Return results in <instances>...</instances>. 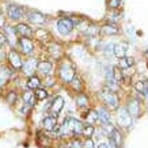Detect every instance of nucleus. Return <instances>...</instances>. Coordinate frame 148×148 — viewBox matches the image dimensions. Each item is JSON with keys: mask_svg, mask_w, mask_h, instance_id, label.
<instances>
[{"mask_svg": "<svg viewBox=\"0 0 148 148\" xmlns=\"http://www.w3.org/2000/svg\"><path fill=\"white\" fill-rule=\"evenodd\" d=\"M83 124H82L79 120L76 118H72V117H68L65 118L61 125V135L67 136V137H72V136H76L79 133H82V129H83Z\"/></svg>", "mask_w": 148, "mask_h": 148, "instance_id": "f257e3e1", "label": "nucleus"}, {"mask_svg": "<svg viewBox=\"0 0 148 148\" xmlns=\"http://www.w3.org/2000/svg\"><path fill=\"white\" fill-rule=\"evenodd\" d=\"M101 97H102V99L105 101V103H106V106H108L110 110H117V109H118V106H120V99L117 97L116 91L112 90L109 86H105L102 88Z\"/></svg>", "mask_w": 148, "mask_h": 148, "instance_id": "f03ea898", "label": "nucleus"}, {"mask_svg": "<svg viewBox=\"0 0 148 148\" xmlns=\"http://www.w3.org/2000/svg\"><path fill=\"white\" fill-rule=\"evenodd\" d=\"M58 73H60V77L63 79L64 83H71V80L75 77V67L69 61H64L60 65Z\"/></svg>", "mask_w": 148, "mask_h": 148, "instance_id": "7ed1b4c3", "label": "nucleus"}, {"mask_svg": "<svg viewBox=\"0 0 148 148\" xmlns=\"http://www.w3.org/2000/svg\"><path fill=\"white\" fill-rule=\"evenodd\" d=\"M73 22H72L69 18H61L57 21V32L61 34V36H68L71 34L72 30H73Z\"/></svg>", "mask_w": 148, "mask_h": 148, "instance_id": "20e7f679", "label": "nucleus"}, {"mask_svg": "<svg viewBox=\"0 0 148 148\" xmlns=\"http://www.w3.org/2000/svg\"><path fill=\"white\" fill-rule=\"evenodd\" d=\"M7 14H8V18L11 21H19L26 15V10L23 8L22 5L18 4H10L7 8Z\"/></svg>", "mask_w": 148, "mask_h": 148, "instance_id": "39448f33", "label": "nucleus"}, {"mask_svg": "<svg viewBox=\"0 0 148 148\" xmlns=\"http://www.w3.org/2000/svg\"><path fill=\"white\" fill-rule=\"evenodd\" d=\"M132 118H133V117L129 114L128 109H121L120 113H118V117H117L118 125L122 126V128H129V126L132 125Z\"/></svg>", "mask_w": 148, "mask_h": 148, "instance_id": "423d86ee", "label": "nucleus"}, {"mask_svg": "<svg viewBox=\"0 0 148 148\" xmlns=\"http://www.w3.org/2000/svg\"><path fill=\"white\" fill-rule=\"evenodd\" d=\"M8 63L11 64V67L14 69H21L23 65V60L21 57V54L16 52V50H10L8 52Z\"/></svg>", "mask_w": 148, "mask_h": 148, "instance_id": "0eeeda50", "label": "nucleus"}, {"mask_svg": "<svg viewBox=\"0 0 148 148\" xmlns=\"http://www.w3.org/2000/svg\"><path fill=\"white\" fill-rule=\"evenodd\" d=\"M27 19H29V22L33 23V25H44L46 22V16L44 14L38 12V11H30V12L27 14Z\"/></svg>", "mask_w": 148, "mask_h": 148, "instance_id": "6e6552de", "label": "nucleus"}, {"mask_svg": "<svg viewBox=\"0 0 148 148\" xmlns=\"http://www.w3.org/2000/svg\"><path fill=\"white\" fill-rule=\"evenodd\" d=\"M37 60L36 58H29V60H26L25 63H23L22 65V72L25 73V75H27V76H32V75H34V71L37 69Z\"/></svg>", "mask_w": 148, "mask_h": 148, "instance_id": "1a4fd4ad", "label": "nucleus"}, {"mask_svg": "<svg viewBox=\"0 0 148 148\" xmlns=\"http://www.w3.org/2000/svg\"><path fill=\"white\" fill-rule=\"evenodd\" d=\"M15 30H16V34L19 37H27V38H32L34 36V32L33 29L26 23H18L15 26Z\"/></svg>", "mask_w": 148, "mask_h": 148, "instance_id": "9d476101", "label": "nucleus"}, {"mask_svg": "<svg viewBox=\"0 0 148 148\" xmlns=\"http://www.w3.org/2000/svg\"><path fill=\"white\" fill-rule=\"evenodd\" d=\"M42 126H44V129L46 130H50V132H53V130H57V117L56 116H46L44 120H42Z\"/></svg>", "mask_w": 148, "mask_h": 148, "instance_id": "9b49d317", "label": "nucleus"}, {"mask_svg": "<svg viewBox=\"0 0 148 148\" xmlns=\"http://www.w3.org/2000/svg\"><path fill=\"white\" fill-rule=\"evenodd\" d=\"M19 46H21V49L25 54H30L34 50V44H33V41L30 38H27V37H21L19 38Z\"/></svg>", "mask_w": 148, "mask_h": 148, "instance_id": "f8f14e48", "label": "nucleus"}, {"mask_svg": "<svg viewBox=\"0 0 148 148\" xmlns=\"http://www.w3.org/2000/svg\"><path fill=\"white\" fill-rule=\"evenodd\" d=\"M128 48H129V45H128L126 42H118V44H116L114 48H113V54H114L117 58H121V57H124V56H126Z\"/></svg>", "mask_w": 148, "mask_h": 148, "instance_id": "ddd939ff", "label": "nucleus"}, {"mask_svg": "<svg viewBox=\"0 0 148 148\" xmlns=\"http://www.w3.org/2000/svg\"><path fill=\"white\" fill-rule=\"evenodd\" d=\"M101 32L103 34H106V36H116L120 33V27L117 26V23L114 22H110V23H106V25H103L101 27Z\"/></svg>", "mask_w": 148, "mask_h": 148, "instance_id": "4468645a", "label": "nucleus"}, {"mask_svg": "<svg viewBox=\"0 0 148 148\" xmlns=\"http://www.w3.org/2000/svg\"><path fill=\"white\" fill-rule=\"evenodd\" d=\"M37 69L42 73V75H45V76H49L52 71H53V64L50 63V61H40V63L37 64Z\"/></svg>", "mask_w": 148, "mask_h": 148, "instance_id": "2eb2a0df", "label": "nucleus"}, {"mask_svg": "<svg viewBox=\"0 0 148 148\" xmlns=\"http://www.w3.org/2000/svg\"><path fill=\"white\" fill-rule=\"evenodd\" d=\"M64 108V99L61 97H56L50 103V112L53 114H58Z\"/></svg>", "mask_w": 148, "mask_h": 148, "instance_id": "dca6fc26", "label": "nucleus"}, {"mask_svg": "<svg viewBox=\"0 0 148 148\" xmlns=\"http://www.w3.org/2000/svg\"><path fill=\"white\" fill-rule=\"evenodd\" d=\"M128 112L132 117H139L140 116V103L137 99H132L129 103H128Z\"/></svg>", "mask_w": 148, "mask_h": 148, "instance_id": "f3484780", "label": "nucleus"}, {"mask_svg": "<svg viewBox=\"0 0 148 148\" xmlns=\"http://www.w3.org/2000/svg\"><path fill=\"white\" fill-rule=\"evenodd\" d=\"M11 76H12V72L10 71L8 68H5V67L0 68V87H4L10 82Z\"/></svg>", "mask_w": 148, "mask_h": 148, "instance_id": "a211bd4d", "label": "nucleus"}, {"mask_svg": "<svg viewBox=\"0 0 148 148\" xmlns=\"http://www.w3.org/2000/svg\"><path fill=\"white\" fill-rule=\"evenodd\" d=\"M109 137H110V141L114 144V147L121 148V145H122V135L120 133V130L112 129V133H110Z\"/></svg>", "mask_w": 148, "mask_h": 148, "instance_id": "6ab92c4d", "label": "nucleus"}, {"mask_svg": "<svg viewBox=\"0 0 148 148\" xmlns=\"http://www.w3.org/2000/svg\"><path fill=\"white\" fill-rule=\"evenodd\" d=\"M135 88L143 95V98H148V80H139L135 84Z\"/></svg>", "mask_w": 148, "mask_h": 148, "instance_id": "aec40b11", "label": "nucleus"}, {"mask_svg": "<svg viewBox=\"0 0 148 148\" xmlns=\"http://www.w3.org/2000/svg\"><path fill=\"white\" fill-rule=\"evenodd\" d=\"M97 113H98V120L102 122L103 125H112V118H110V114H109L108 110L99 109Z\"/></svg>", "mask_w": 148, "mask_h": 148, "instance_id": "412c9836", "label": "nucleus"}, {"mask_svg": "<svg viewBox=\"0 0 148 148\" xmlns=\"http://www.w3.org/2000/svg\"><path fill=\"white\" fill-rule=\"evenodd\" d=\"M40 86H41L40 77L36 76V75L29 76V79H27V87H29V88H32V90H37V88H40Z\"/></svg>", "mask_w": 148, "mask_h": 148, "instance_id": "4be33fe9", "label": "nucleus"}, {"mask_svg": "<svg viewBox=\"0 0 148 148\" xmlns=\"http://www.w3.org/2000/svg\"><path fill=\"white\" fill-rule=\"evenodd\" d=\"M135 64V58L133 57H121L120 58V64H118V67L121 68V69H128V68H130L132 65Z\"/></svg>", "mask_w": 148, "mask_h": 148, "instance_id": "5701e85b", "label": "nucleus"}, {"mask_svg": "<svg viewBox=\"0 0 148 148\" xmlns=\"http://www.w3.org/2000/svg\"><path fill=\"white\" fill-rule=\"evenodd\" d=\"M76 105H77V108L82 109V110H84V109H88V98H87V95H84V94L77 95V98H76Z\"/></svg>", "mask_w": 148, "mask_h": 148, "instance_id": "b1692460", "label": "nucleus"}, {"mask_svg": "<svg viewBox=\"0 0 148 148\" xmlns=\"http://www.w3.org/2000/svg\"><path fill=\"white\" fill-rule=\"evenodd\" d=\"M38 144H40L41 148H50L52 147V140L48 137V136L44 135H38Z\"/></svg>", "mask_w": 148, "mask_h": 148, "instance_id": "393cba45", "label": "nucleus"}, {"mask_svg": "<svg viewBox=\"0 0 148 148\" xmlns=\"http://www.w3.org/2000/svg\"><path fill=\"white\" fill-rule=\"evenodd\" d=\"M4 34L7 37V41H15V37L18 36L16 34V30H15V27H11V26H4Z\"/></svg>", "mask_w": 148, "mask_h": 148, "instance_id": "a878e982", "label": "nucleus"}, {"mask_svg": "<svg viewBox=\"0 0 148 148\" xmlns=\"http://www.w3.org/2000/svg\"><path fill=\"white\" fill-rule=\"evenodd\" d=\"M23 99H25L26 105H29V106H34L36 102H37L36 94H34V92H30V91H27L26 94L23 95Z\"/></svg>", "mask_w": 148, "mask_h": 148, "instance_id": "bb28decb", "label": "nucleus"}, {"mask_svg": "<svg viewBox=\"0 0 148 148\" xmlns=\"http://www.w3.org/2000/svg\"><path fill=\"white\" fill-rule=\"evenodd\" d=\"M86 121L88 122L90 125L95 124V122L98 121V113L94 112V110H90V112L87 113V116H86Z\"/></svg>", "mask_w": 148, "mask_h": 148, "instance_id": "cd10ccee", "label": "nucleus"}, {"mask_svg": "<svg viewBox=\"0 0 148 148\" xmlns=\"http://www.w3.org/2000/svg\"><path fill=\"white\" fill-rule=\"evenodd\" d=\"M94 130H95V129H94V126L88 124V125L83 126V129H82V135L84 136L86 139H90L91 136L94 135Z\"/></svg>", "mask_w": 148, "mask_h": 148, "instance_id": "c85d7f7f", "label": "nucleus"}, {"mask_svg": "<svg viewBox=\"0 0 148 148\" xmlns=\"http://www.w3.org/2000/svg\"><path fill=\"white\" fill-rule=\"evenodd\" d=\"M99 32H101V29L97 26H87V29H86L84 34L88 37H97L99 34Z\"/></svg>", "mask_w": 148, "mask_h": 148, "instance_id": "c756f323", "label": "nucleus"}, {"mask_svg": "<svg viewBox=\"0 0 148 148\" xmlns=\"http://www.w3.org/2000/svg\"><path fill=\"white\" fill-rule=\"evenodd\" d=\"M113 80L117 83L122 80V69L120 67H113Z\"/></svg>", "mask_w": 148, "mask_h": 148, "instance_id": "7c9ffc66", "label": "nucleus"}, {"mask_svg": "<svg viewBox=\"0 0 148 148\" xmlns=\"http://www.w3.org/2000/svg\"><path fill=\"white\" fill-rule=\"evenodd\" d=\"M122 5V0H108V7L110 10H118Z\"/></svg>", "mask_w": 148, "mask_h": 148, "instance_id": "2f4dec72", "label": "nucleus"}, {"mask_svg": "<svg viewBox=\"0 0 148 148\" xmlns=\"http://www.w3.org/2000/svg\"><path fill=\"white\" fill-rule=\"evenodd\" d=\"M34 94H36V98L40 99V101H42V99H46V97H48V92H46V90H42V88H37Z\"/></svg>", "mask_w": 148, "mask_h": 148, "instance_id": "473e14b6", "label": "nucleus"}, {"mask_svg": "<svg viewBox=\"0 0 148 148\" xmlns=\"http://www.w3.org/2000/svg\"><path fill=\"white\" fill-rule=\"evenodd\" d=\"M68 148H82V143L77 139H75V140H72L71 141V144H69V147Z\"/></svg>", "mask_w": 148, "mask_h": 148, "instance_id": "72a5a7b5", "label": "nucleus"}, {"mask_svg": "<svg viewBox=\"0 0 148 148\" xmlns=\"http://www.w3.org/2000/svg\"><path fill=\"white\" fill-rule=\"evenodd\" d=\"M82 148H95L94 147V143H92V140L91 139H87L84 144H82Z\"/></svg>", "mask_w": 148, "mask_h": 148, "instance_id": "f704fd0d", "label": "nucleus"}, {"mask_svg": "<svg viewBox=\"0 0 148 148\" xmlns=\"http://www.w3.org/2000/svg\"><path fill=\"white\" fill-rule=\"evenodd\" d=\"M7 101H8V103H14L16 101V94H15V92H11V94L8 95V99H7Z\"/></svg>", "mask_w": 148, "mask_h": 148, "instance_id": "c9c22d12", "label": "nucleus"}, {"mask_svg": "<svg viewBox=\"0 0 148 148\" xmlns=\"http://www.w3.org/2000/svg\"><path fill=\"white\" fill-rule=\"evenodd\" d=\"M4 16H3V12H1V10H0V29L1 27H4Z\"/></svg>", "mask_w": 148, "mask_h": 148, "instance_id": "e433bc0d", "label": "nucleus"}, {"mask_svg": "<svg viewBox=\"0 0 148 148\" xmlns=\"http://www.w3.org/2000/svg\"><path fill=\"white\" fill-rule=\"evenodd\" d=\"M95 148H109V143H99Z\"/></svg>", "mask_w": 148, "mask_h": 148, "instance_id": "4c0bfd02", "label": "nucleus"}, {"mask_svg": "<svg viewBox=\"0 0 148 148\" xmlns=\"http://www.w3.org/2000/svg\"><path fill=\"white\" fill-rule=\"evenodd\" d=\"M46 84H48V86H52V84H53V79H52V77H49V79H48V83H46Z\"/></svg>", "mask_w": 148, "mask_h": 148, "instance_id": "58836bf2", "label": "nucleus"}, {"mask_svg": "<svg viewBox=\"0 0 148 148\" xmlns=\"http://www.w3.org/2000/svg\"><path fill=\"white\" fill-rule=\"evenodd\" d=\"M145 56H147V57H148V49L145 50Z\"/></svg>", "mask_w": 148, "mask_h": 148, "instance_id": "ea45409f", "label": "nucleus"}]
</instances>
